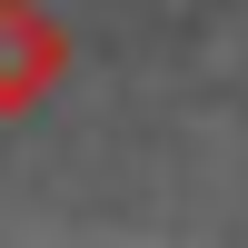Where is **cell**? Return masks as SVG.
<instances>
[{
    "mask_svg": "<svg viewBox=\"0 0 248 248\" xmlns=\"http://www.w3.org/2000/svg\"><path fill=\"white\" fill-rule=\"evenodd\" d=\"M70 79V30L50 0H0V119H30Z\"/></svg>",
    "mask_w": 248,
    "mask_h": 248,
    "instance_id": "cell-1",
    "label": "cell"
}]
</instances>
